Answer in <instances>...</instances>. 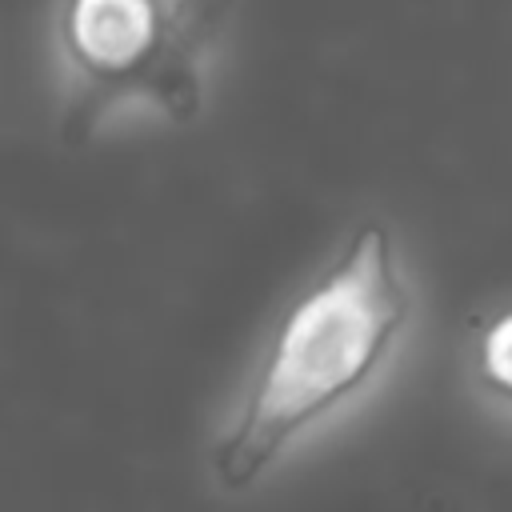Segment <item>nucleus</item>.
Returning a JSON list of instances; mask_svg holds the SVG:
<instances>
[{"mask_svg": "<svg viewBox=\"0 0 512 512\" xmlns=\"http://www.w3.org/2000/svg\"><path fill=\"white\" fill-rule=\"evenodd\" d=\"M460 384L488 424L512 432V292L472 316L460 340Z\"/></svg>", "mask_w": 512, "mask_h": 512, "instance_id": "3", "label": "nucleus"}, {"mask_svg": "<svg viewBox=\"0 0 512 512\" xmlns=\"http://www.w3.org/2000/svg\"><path fill=\"white\" fill-rule=\"evenodd\" d=\"M228 0H52L44 64L72 136L188 128L204 116Z\"/></svg>", "mask_w": 512, "mask_h": 512, "instance_id": "2", "label": "nucleus"}, {"mask_svg": "<svg viewBox=\"0 0 512 512\" xmlns=\"http://www.w3.org/2000/svg\"><path fill=\"white\" fill-rule=\"evenodd\" d=\"M420 324L404 236L360 216L264 316L208 432L216 496H248L300 452L360 416L400 372Z\"/></svg>", "mask_w": 512, "mask_h": 512, "instance_id": "1", "label": "nucleus"}]
</instances>
